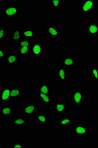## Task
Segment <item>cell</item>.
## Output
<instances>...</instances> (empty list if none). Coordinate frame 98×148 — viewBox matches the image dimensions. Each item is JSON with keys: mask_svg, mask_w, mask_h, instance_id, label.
I'll return each mask as SVG.
<instances>
[{"mask_svg": "<svg viewBox=\"0 0 98 148\" xmlns=\"http://www.w3.org/2000/svg\"><path fill=\"white\" fill-rule=\"evenodd\" d=\"M20 12V9L16 4H10L3 10L4 15L7 18L15 17Z\"/></svg>", "mask_w": 98, "mask_h": 148, "instance_id": "6da1fadb", "label": "cell"}, {"mask_svg": "<svg viewBox=\"0 0 98 148\" xmlns=\"http://www.w3.org/2000/svg\"><path fill=\"white\" fill-rule=\"evenodd\" d=\"M95 8V0H85L80 5V11L83 13H90Z\"/></svg>", "mask_w": 98, "mask_h": 148, "instance_id": "7a4b0ae2", "label": "cell"}, {"mask_svg": "<svg viewBox=\"0 0 98 148\" xmlns=\"http://www.w3.org/2000/svg\"><path fill=\"white\" fill-rule=\"evenodd\" d=\"M83 102V92L80 90L71 91V102L76 106H79Z\"/></svg>", "mask_w": 98, "mask_h": 148, "instance_id": "3957f363", "label": "cell"}, {"mask_svg": "<svg viewBox=\"0 0 98 148\" xmlns=\"http://www.w3.org/2000/svg\"><path fill=\"white\" fill-rule=\"evenodd\" d=\"M44 45L42 43H34L31 47V52L33 56L44 55Z\"/></svg>", "mask_w": 98, "mask_h": 148, "instance_id": "277c9868", "label": "cell"}, {"mask_svg": "<svg viewBox=\"0 0 98 148\" xmlns=\"http://www.w3.org/2000/svg\"><path fill=\"white\" fill-rule=\"evenodd\" d=\"M56 76L60 83H67L68 82V70L64 67H60L56 71Z\"/></svg>", "mask_w": 98, "mask_h": 148, "instance_id": "5b68a950", "label": "cell"}, {"mask_svg": "<svg viewBox=\"0 0 98 148\" xmlns=\"http://www.w3.org/2000/svg\"><path fill=\"white\" fill-rule=\"evenodd\" d=\"M37 105L35 103H29L23 106L22 112L27 116H32L36 114Z\"/></svg>", "mask_w": 98, "mask_h": 148, "instance_id": "8992f818", "label": "cell"}, {"mask_svg": "<svg viewBox=\"0 0 98 148\" xmlns=\"http://www.w3.org/2000/svg\"><path fill=\"white\" fill-rule=\"evenodd\" d=\"M12 88L5 87L0 92V101L2 103L9 102L10 101V91Z\"/></svg>", "mask_w": 98, "mask_h": 148, "instance_id": "52a82bcc", "label": "cell"}, {"mask_svg": "<svg viewBox=\"0 0 98 148\" xmlns=\"http://www.w3.org/2000/svg\"><path fill=\"white\" fill-rule=\"evenodd\" d=\"M74 133L77 136H84L88 134V127L83 125H80L74 126Z\"/></svg>", "mask_w": 98, "mask_h": 148, "instance_id": "ba28073f", "label": "cell"}, {"mask_svg": "<svg viewBox=\"0 0 98 148\" xmlns=\"http://www.w3.org/2000/svg\"><path fill=\"white\" fill-rule=\"evenodd\" d=\"M22 32L21 31L20 27H14L12 29V40L13 44L18 42L21 40Z\"/></svg>", "mask_w": 98, "mask_h": 148, "instance_id": "9c48e42d", "label": "cell"}, {"mask_svg": "<svg viewBox=\"0 0 98 148\" xmlns=\"http://www.w3.org/2000/svg\"><path fill=\"white\" fill-rule=\"evenodd\" d=\"M68 110V103L67 102H57L55 104V111L57 114H63Z\"/></svg>", "mask_w": 98, "mask_h": 148, "instance_id": "30bf717a", "label": "cell"}, {"mask_svg": "<svg viewBox=\"0 0 98 148\" xmlns=\"http://www.w3.org/2000/svg\"><path fill=\"white\" fill-rule=\"evenodd\" d=\"M62 65L66 67H76V60L71 56H64Z\"/></svg>", "mask_w": 98, "mask_h": 148, "instance_id": "8fae6325", "label": "cell"}, {"mask_svg": "<svg viewBox=\"0 0 98 148\" xmlns=\"http://www.w3.org/2000/svg\"><path fill=\"white\" fill-rule=\"evenodd\" d=\"M47 32L48 35L52 37H59L60 34L59 28L56 27L51 24L48 25Z\"/></svg>", "mask_w": 98, "mask_h": 148, "instance_id": "7c38bea8", "label": "cell"}, {"mask_svg": "<svg viewBox=\"0 0 98 148\" xmlns=\"http://www.w3.org/2000/svg\"><path fill=\"white\" fill-rule=\"evenodd\" d=\"M36 35V31L31 28H26L22 32V36L25 39L32 40Z\"/></svg>", "mask_w": 98, "mask_h": 148, "instance_id": "4fadbf2b", "label": "cell"}, {"mask_svg": "<svg viewBox=\"0 0 98 148\" xmlns=\"http://www.w3.org/2000/svg\"><path fill=\"white\" fill-rule=\"evenodd\" d=\"M38 96L40 99L41 102L44 104H50L52 103V94H44L39 91Z\"/></svg>", "mask_w": 98, "mask_h": 148, "instance_id": "5bb4252c", "label": "cell"}, {"mask_svg": "<svg viewBox=\"0 0 98 148\" xmlns=\"http://www.w3.org/2000/svg\"><path fill=\"white\" fill-rule=\"evenodd\" d=\"M98 25L97 24H88L87 26V30L88 35L96 36L98 35Z\"/></svg>", "mask_w": 98, "mask_h": 148, "instance_id": "9a60e30c", "label": "cell"}, {"mask_svg": "<svg viewBox=\"0 0 98 148\" xmlns=\"http://www.w3.org/2000/svg\"><path fill=\"white\" fill-rule=\"evenodd\" d=\"M1 114L5 117H9L14 114V110L11 106L1 107L0 108Z\"/></svg>", "mask_w": 98, "mask_h": 148, "instance_id": "2e32d148", "label": "cell"}, {"mask_svg": "<svg viewBox=\"0 0 98 148\" xmlns=\"http://www.w3.org/2000/svg\"><path fill=\"white\" fill-rule=\"evenodd\" d=\"M26 123V118L23 116H18L12 120V125L14 126H24Z\"/></svg>", "mask_w": 98, "mask_h": 148, "instance_id": "e0dca14e", "label": "cell"}, {"mask_svg": "<svg viewBox=\"0 0 98 148\" xmlns=\"http://www.w3.org/2000/svg\"><path fill=\"white\" fill-rule=\"evenodd\" d=\"M21 96V91L20 88L14 87L12 88L10 91V98L11 99H19Z\"/></svg>", "mask_w": 98, "mask_h": 148, "instance_id": "ac0fdd59", "label": "cell"}, {"mask_svg": "<svg viewBox=\"0 0 98 148\" xmlns=\"http://www.w3.org/2000/svg\"><path fill=\"white\" fill-rule=\"evenodd\" d=\"M39 91L44 94H52V88H50L47 83H41L39 87Z\"/></svg>", "mask_w": 98, "mask_h": 148, "instance_id": "d6986e66", "label": "cell"}, {"mask_svg": "<svg viewBox=\"0 0 98 148\" xmlns=\"http://www.w3.org/2000/svg\"><path fill=\"white\" fill-rule=\"evenodd\" d=\"M5 63L9 65H14L17 63V56L15 54H10L5 57Z\"/></svg>", "mask_w": 98, "mask_h": 148, "instance_id": "ffe728a7", "label": "cell"}, {"mask_svg": "<svg viewBox=\"0 0 98 148\" xmlns=\"http://www.w3.org/2000/svg\"><path fill=\"white\" fill-rule=\"evenodd\" d=\"M36 121L40 123H48V115L44 114L43 113H39L36 116Z\"/></svg>", "mask_w": 98, "mask_h": 148, "instance_id": "44dd1931", "label": "cell"}, {"mask_svg": "<svg viewBox=\"0 0 98 148\" xmlns=\"http://www.w3.org/2000/svg\"><path fill=\"white\" fill-rule=\"evenodd\" d=\"M72 124L71 118L65 116L64 118L61 119L60 120V126H70Z\"/></svg>", "mask_w": 98, "mask_h": 148, "instance_id": "7402d4cb", "label": "cell"}, {"mask_svg": "<svg viewBox=\"0 0 98 148\" xmlns=\"http://www.w3.org/2000/svg\"><path fill=\"white\" fill-rule=\"evenodd\" d=\"M32 45V40L30 39H25V38L21 40L20 41H19L18 42V46H19V47H26L31 48Z\"/></svg>", "mask_w": 98, "mask_h": 148, "instance_id": "603a6c76", "label": "cell"}, {"mask_svg": "<svg viewBox=\"0 0 98 148\" xmlns=\"http://www.w3.org/2000/svg\"><path fill=\"white\" fill-rule=\"evenodd\" d=\"M31 48L26 47H22L19 48V54L20 56H28L30 51Z\"/></svg>", "mask_w": 98, "mask_h": 148, "instance_id": "cb8c5ba5", "label": "cell"}, {"mask_svg": "<svg viewBox=\"0 0 98 148\" xmlns=\"http://www.w3.org/2000/svg\"><path fill=\"white\" fill-rule=\"evenodd\" d=\"M98 69L97 67H92L91 68L90 74L93 79H95L96 81L98 80Z\"/></svg>", "mask_w": 98, "mask_h": 148, "instance_id": "d4e9b609", "label": "cell"}, {"mask_svg": "<svg viewBox=\"0 0 98 148\" xmlns=\"http://www.w3.org/2000/svg\"><path fill=\"white\" fill-rule=\"evenodd\" d=\"M51 3L52 8H59L61 5V1L60 0L51 1Z\"/></svg>", "mask_w": 98, "mask_h": 148, "instance_id": "484cf974", "label": "cell"}, {"mask_svg": "<svg viewBox=\"0 0 98 148\" xmlns=\"http://www.w3.org/2000/svg\"><path fill=\"white\" fill-rule=\"evenodd\" d=\"M6 37V30L4 28H0V40H4Z\"/></svg>", "mask_w": 98, "mask_h": 148, "instance_id": "4316f807", "label": "cell"}, {"mask_svg": "<svg viewBox=\"0 0 98 148\" xmlns=\"http://www.w3.org/2000/svg\"><path fill=\"white\" fill-rule=\"evenodd\" d=\"M25 144L24 142H15L12 143V147L13 148H24Z\"/></svg>", "mask_w": 98, "mask_h": 148, "instance_id": "83f0119b", "label": "cell"}, {"mask_svg": "<svg viewBox=\"0 0 98 148\" xmlns=\"http://www.w3.org/2000/svg\"><path fill=\"white\" fill-rule=\"evenodd\" d=\"M6 57L5 49L3 47H0V59H5Z\"/></svg>", "mask_w": 98, "mask_h": 148, "instance_id": "f1b7e54d", "label": "cell"}, {"mask_svg": "<svg viewBox=\"0 0 98 148\" xmlns=\"http://www.w3.org/2000/svg\"><path fill=\"white\" fill-rule=\"evenodd\" d=\"M3 138V133L1 130H0V142L1 141V140Z\"/></svg>", "mask_w": 98, "mask_h": 148, "instance_id": "f546056e", "label": "cell"}]
</instances>
